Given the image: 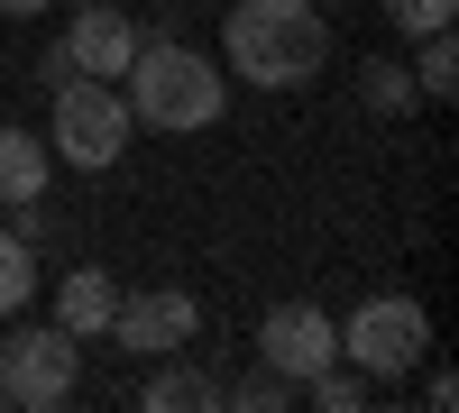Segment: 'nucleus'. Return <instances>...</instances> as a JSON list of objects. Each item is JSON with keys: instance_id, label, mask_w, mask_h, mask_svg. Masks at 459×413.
Here are the masks:
<instances>
[{"instance_id": "nucleus-9", "label": "nucleus", "mask_w": 459, "mask_h": 413, "mask_svg": "<svg viewBox=\"0 0 459 413\" xmlns=\"http://www.w3.org/2000/svg\"><path fill=\"white\" fill-rule=\"evenodd\" d=\"M47 184H56V147L37 138V129H19V120H0V202H47Z\"/></svg>"}, {"instance_id": "nucleus-7", "label": "nucleus", "mask_w": 459, "mask_h": 413, "mask_svg": "<svg viewBox=\"0 0 459 413\" xmlns=\"http://www.w3.org/2000/svg\"><path fill=\"white\" fill-rule=\"evenodd\" d=\"M340 358V331H331V313L322 304H276L257 322V367H276V377H313V367H331Z\"/></svg>"}, {"instance_id": "nucleus-17", "label": "nucleus", "mask_w": 459, "mask_h": 413, "mask_svg": "<svg viewBox=\"0 0 459 413\" xmlns=\"http://www.w3.org/2000/svg\"><path fill=\"white\" fill-rule=\"evenodd\" d=\"M221 404H239V413H285V404H294V377H276V367H257V377H248V386H230Z\"/></svg>"}, {"instance_id": "nucleus-16", "label": "nucleus", "mask_w": 459, "mask_h": 413, "mask_svg": "<svg viewBox=\"0 0 459 413\" xmlns=\"http://www.w3.org/2000/svg\"><path fill=\"white\" fill-rule=\"evenodd\" d=\"M459 19V0H386V28L395 37H432V28H450Z\"/></svg>"}, {"instance_id": "nucleus-6", "label": "nucleus", "mask_w": 459, "mask_h": 413, "mask_svg": "<svg viewBox=\"0 0 459 413\" xmlns=\"http://www.w3.org/2000/svg\"><path fill=\"white\" fill-rule=\"evenodd\" d=\"M194 331H203V304L184 285H157V294H120L101 340H120L129 358H175V349H194Z\"/></svg>"}, {"instance_id": "nucleus-19", "label": "nucleus", "mask_w": 459, "mask_h": 413, "mask_svg": "<svg viewBox=\"0 0 459 413\" xmlns=\"http://www.w3.org/2000/svg\"><path fill=\"white\" fill-rule=\"evenodd\" d=\"M37 10H56V0H0V19H37Z\"/></svg>"}, {"instance_id": "nucleus-20", "label": "nucleus", "mask_w": 459, "mask_h": 413, "mask_svg": "<svg viewBox=\"0 0 459 413\" xmlns=\"http://www.w3.org/2000/svg\"><path fill=\"white\" fill-rule=\"evenodd\" d=\"M313 10H322V0H313ZM331 10H340V0H331Z\"/></svg>"}, {"instance_id": "nucleus-1", "label": "nucleus", "mask_w": 459, "mask_h": 413, "mask_svg": "<svg viewBox=\"0 0 459 413\" xmlns=\"http://www.w3.org/2000/svg\"><path fill=\"white\" fill-rule=\"evenodd\" d=\"M221 47H230V73H239V83L303 92L331 65V19L313 10V0H230Z\"/></svg>"}, {"instance_id": "nucleus-4", "label": "nucleus", "mask_w": 459, "mask_h": 413, "mask_svg": "<svg viewBox=\"0 0 459 413\" xmlns=\"http://www.w3.org/2000/svg\"><path fill=\"white\" fill-rule=\"evenodd\" d=\"M340 358H350L368 386H377V377H413V367L432 358L423 304H413V294H368V304L340 322Z\"/></svg>"}, {"instance_id": "nucleus-10", "label": "nucleus", "mask_w": 459, "mask_h": 413, "mask_svg": "<svg viewBox=\"0 0 459 413\" xmlns=\"http://www.w3.org/2000/svg\"><path fill=\"white\" fill-rule=\"evenodd\" d=\"M110 313H120V285H110V267H74L56 285V331H74V340H101Z\"/></svg>"}, {"instance_id": "nucleus-15", "label": "nucleus", "mask_w": 459, "mask_h": 413, "mask_svg": "<svg viewBox=\"0 0 459 413\" xmlns=\"http://www.w3.org/2000/svg\"><path fill=\"white\" fill-rule=\"evenodd\" d=\"M303 395H313V413H359L368 404V377H359V367H313Z\"/></svg>"}, {"instance_id": "nucleus-18", "label": "nucleus", "mask_w": 459, "mask_h": 413, "mask_svg": "<svg viewBox=\"0 0 459 413\" xmlns=\"http://www.w3.org/2000/svg\"><path fill=\"white\" fill-rule=\"evenodd\" d=\"M74 83V56L65 47H37V92H65Z\"/></svg>"}, {"instance_id": "nucleus-13", "label": "nucleus", "mask_w": 459, "mask_h": 413, "mask_svg": "<svg viewBox=\"0 0 459 413\" xmlns=\"http://www.w3.org/2000/svg\"><path fill=\"white\" fill-rule=\"evenodd\" d=\"M28 294H37V248L19 230H0V322L28 313Z\"/></svg>"}, {"instance_id": "nucleus-8", "label": "nucleus", "mask_w": 459, "mask_h": 413, "mask_svg": "<svg viewBox=\"0 0 459 413\" xmlns=\"http://www.w3.org/2000/svg\"><path fill=\"white\" fill-rule=\"evenodd\" d=\"M65 56H74V73H101V83H120L129 56H138V19H129V10H110V0H92V10H74Z\"/></svg>"}, {"instance_id": "nucleus-14", "label": "nucleus", "mask_w": 459, "mask_h": 413, "mask_svg": "<svg viewBox=\"0 0 459 413\" xmlns=\"http://www.w3.org/2000/svg\"><path fill=\"white\" fill-rule=\"evenodd\" d=\"M413 92H423V101H450V92H459V47H450V28L423 37V56H413Z\"/></svg>"}, {"instance_id": "nucleus-2", "label": "nucleus", "mask_w": 459, "mask_h": 413, "mask_svg": "<svg viewBox=\"0 0 459 413\" xmlns=\"http://www.w3.org/2000/svg\"><path fill=\"white\" fill-rule=\"evenodd\" d=\"M120 92H129V120L138 129H166V138H203L221 110H230V73L212 56H194L184 37H147L138 28V56L120 73Z\"/></svg>"}, {"instance_id": "nucleus-5", "label": "nucleus", "mask_w": 459, "mask_h": 413, "mask_svg": "<svg viewBox=\"0 0 459 413\" xmlns=\"http://www.w3.org/2000/svg\"><path fill=\"white\" fill-rule=\"evenodd\" d=\"M74 386H83V340L74 331L37 322V331L0 340V404L10 413H56V404H74Z\"/></svg>"}, {"instance_id": "nucleus-3", "label": "nucleus", "mask_w": 459, "mask_h": 413, "mask_svg": "<svg viewBox=\"0 0 459 413\" xmlns=\"http://www.w3.org/2000/svg\"><path fill=\"white\" fill-rule=\"evenodd\" d=\"M47 110H56V129H47L56 166H83V175H110V166L129 157V138H138L129 92L101 83V73H74L65 92H47Z\"/></svg>"}, {"instance_id": "nucleus-12", "label": "nucleus", "mask_w": 459, "mask_h": 413, "mask_svg": "<svg viewBox=\"0 0 459 413\" xmlns=\"http://www.w3.org/2000/svg\"><path fill=\"white\" fill-rule=\"evenodd\" d=\"M359 101L377 110V120H413V110H423V92H413V65L368 56V65H359Z\"/></svg>"}, {"instance_id": "nucleus-11", "label": "nucleus", "mask_w": 459, "mask_h": 413, "mask_svg": "<svg viewBox=\"0 0 459 413\" xmlns=\"http://www.w3.org/2000/svg\"><path fill=\"white\" fill-rule=\"evenodd\" d=\"M138 404H147V413H212V404H221V386H212L203 367L175 349V367H157V377L138 386Z\"/></svg>"}]
</instances>
